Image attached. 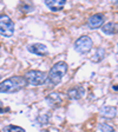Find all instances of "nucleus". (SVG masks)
Here are the masks:
<instances>
[{"mask_svg": "<svg viewBox=\"0 0 118 132\" xmlns=\"http://www.w3.org/2000/svg\"><path fill=\"white\" fill-rule=\"evenodd\" d=\"M26 86H27V81L25 77L13 76L0 82V93H14L25 88Z\"/></svg>", "mask_w": 118, "mask_h": 132, "instance_id": "1", "label": "nucleus"}, {"mask_svg": "<svg viewBox=\"0 0 118 132\" xmlns=\"http://www.w3.org/2000/svg\"><path fill=\"white\" fill-rule=\"evenodd\" d=\"M67 64L65 61H58L54 65L51 67L50 70V73L47 76V79L52 84V85H58L59 82L61 81V79L64 78V76L67 72Z\"/></svg>", "mask_w": 118, "mask_h": 132, "instance_id": "2", "label": "nucleus"}, {"mask_svg": "<svg viewBox=\"0 0 118 132\" xmlns=\"http://www.w3.org/2000/svg\"><path fill=\"white\" fill-rule=\"evenodd\" d=\"M25 79L27 81V85L32 86H40L44 85L47 80V74L43 71H38V70H31V71L26 72L25 74Z\"/></svg>", "mask_w": 118, "mask_h": 132, "instance_id": "3", "label": "nucleus"}, {"mask_svg": "<svg viewBox=\"0 0 118 132\" xmlns=\"http://www.w3.org/2000/svg\"><path fill=\"white\" fill-rule=\"evenodd\" d=\"M14 22L7 14H0V34L6 38L13 36Z\"/></svg>", "mask_w": 118, "mask_h": 132, "instance_id": "4", "label": "nucleus"}, {"mask_svg": "<svg viewBox=\"0 0 118 132\" xmlns=\"http://www.w3.org/2000/svg\"><path fill=\"white\" fill-rule=\"evenodd\" d=\"M92 39L89 36H82L74 41V50L80 54H85L92 48Z\"/></svg>", "mask_w": 118, "mask_h": 132, "instance_id": "5", "label": "nucleus"}, {"mask_svg": "<svg viewBox=\"0 0 118 132\" xmlns=\"http://www.w3.org/2000/svg\"><path fill=\"white\" fill-rule=\"evenodd\" d=\"M104 20H105L104 14H102V13L92 14V15H91L90 18L88 19V26L91 28V30L99 28V27H102V26H103Z\"/></svg>", "mask_w": 118, "mask_h": 132, "instance_id": "6", "label": "nucleus"}, {"mask_svg": "<svg viewBox=\"0 0 118 132\" xmlns=\"http://www.w3.org/2000/svg\"><path fill=\"white\" fill-rule=\"evenodd\" d=\"M27 51L33 54H37V55H47L49 54V50H47V46L44 44H40V43H36V44H32V45H28L27 46Z\"/></svg>", "mask_w": 118, "mask_h": 132, "instance_id": "7", "label": "nucleus"}, {"mask_svg": "<svg viewBox=\"0 0 118 132\" xmlns=\"http://www.w3.org/2000/svg\"><path fill=\"white\" fill-rule=\"evenodd\" d=\"M85 96V88L83 86H74L67 91V97L71 100H78Z\"/></svg>", "mask_w": 118, "mask_h": 132, "instance_id": "8", "label": "nucleus"}, {"mask_svg": "<svg viewBox=\"0 0 118 132\" xmlns=\"http://www.w3.org/2000/svg\"><path fill=\"white\" fill-rule=\"evenodd\" d=\"M45 5L52 12H58L64 8V6L66 5V0H47L45 1Z\"/></svg>", "mask_w": 118, "mask_h": 132, "instance_id": "9", "label": "nucleus"}, {"mask_svg": "<svg viewBox=\"0 0 118 132\" xmlns=\"http://www.w3.org/2000/svg\"><path fill=\"white\" fill-rule=\"evenodd\" d=\"M117 113V107L115 106H104L100 109V114L105 118H113Z\"/></svg>", "mask_w": 118, "mask_h": 132, "instance_id": "10", "label": "nucleus"}, {"mask_svg": "<svg viewBox=\"0 0 118 132\" xmlns=\"http://www.w3.org/2000/svg\"><path fill=\"white\" fill-rule=\"evenodd\" d=\"M46 100L52 105V106H59V105L61 104V97H60V94L57 93V92H53V93L49 94V96L46 97Z\"/></svg>", "mask_w": 118, "mask_h": 132, "instance_id": "11", "label": "nucleus"}, {"mask_svg": "<svg viewBox=\"0 0 118 132\" xmlns=\"http://www.w3.org/2000/svg\"><path fill=\"white\" fill-rule=\"evenodd\" d=\"M116 28H117V24L116 22H107L104 26H102V31L105 34H109V36H112L116 33Z\"/></svg>", "mask_w": 118, "mask_h": 132, "instance_id": "12", "label": "nucleus"}, {"mask_svg": "<svg viewBox=\"0 0 118 132\" xmlns=\"http://www.w3.org/2000/svg\"><path fill=\"white\" fill-rule=\"evenodd\" d=\"M104 57H105V50L102 48V47H98L96 50L95 54L91 58V60L93 61V63H99V61H102L104 59Z\"/></svg>", "mask_w": 118, "mask_h": 132, "instance_id": "13", "label": "nucleus"}, {"mask_svg": "<svg viewBox=\"0 0 118 132\" xmlns=\"http://www.w3.org/2000/svg\"><path fill=\"white\" fill-rule=\"evenodd\" d=\"M4 132H25V130L20 126H15V125H7L4 127Z\"/></svg>", "mask_w": 118, "mask_h": 132, "instance_id": "14", "label": "nucleus"}, {"mask_svg": "<svg viewBox=\"0 0 118 132\" xmlns=\"http://www.w3.org/2000/svg\"><path fill=\"white\" fill-rule=\"evenodd\" d=\"M99 130L102 132H116V130L109 124H99Z\"/></svg>", "mask_w": 118, "mask_h": 132, "instance_id": "15", "label": "nucleus"}, {"mask_svg": "<svg viewBox=\"0 0 118 132\" xmlns=\"http://www.w3.org/2000/svg\"><path fill=\"white\" fill-rule=\"evenodd\" d=\"M32 8H33V5H32V4H22L21 10H22L24 12H26V13H27V12H31V11H32Z\"/></svg>", "mask_w": 118, "mask_h": 132, "instance_id": "16", "label": "nucleus"}, {"mask_svg": "<svg viewBox=\"0 0 118 132\" xmlns=\"http://www.w3.org/2000/svg\"><path fill=\"white\" fill-rule=\"evenodd\" d=\"M3 106H4V105H3V102H0V113H3L4 111H7V110H8V109H6V110H3Z\"/></svg>", "mask_w": 118, "mask_h": 132, "instance_id": "17", "label": "nucleus"}, {"mask_svg": "<svg viewBox=\"0 0 118 132\" xmlns=\"http://www.w3.org/2000/svg\"><path fill=\"white\" fill-rule=\"evenodd\" d=\"M0 78H1V77H0Z\"/></svg>", "mask_w": 118, "mask_h": 132, "instance_id": "18", "label": "nucleus"}]
</instances>
